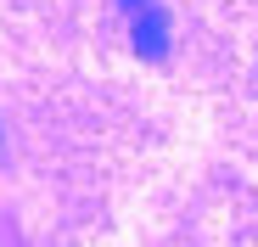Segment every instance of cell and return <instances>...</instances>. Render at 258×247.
<instances>
[{"label": "cell", "instance_id": "7a4b0ae2", "mask_svg": "<svg viewBox=\"0 0 258 247\" xmlns=\"http://www.w3.org/2000/svg\"><path fill=\"white\" fill-rule=\"evenodd\" d=\"M118 6H123V12H129V17H135V12H141V6H146V0H118Z\"/></svg>", "mask_w": 258, "mask_h": 247}, {"label": "cell", "instance_id": "6da1fadb", "mask_svg": "<svg viewBox=\"0 0 258 247\" xmlns=\"http://www.w3.org/2000/svg\"><path fill=\"white\" fill-rule=\"evenodd\" d=\"M129 45H135V56H146V62L168 56V12L157 6V0H146V6L129 17Z\"/></svg>", "mask_w": 258, "mask_h": 247}]
</instances>
